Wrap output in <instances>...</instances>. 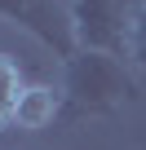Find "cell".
<instances>
[{
    "label": "cell",
    "instance_id": "1",
    "mask_svg": "<svg viewBox=\"0 0 146 150\" xmlns=\"http://www.w3.org/2000/svg\"><path fill=\"white\" fill-rule=\"evenodd\" d=\"M133 97H137V80L124 57L84 53V49L66 57V75H62V115L66 119H98V115L120 110Z\"/></svg>",
    "mask_w": 146,
    "mask_h": 150
},
{
    "label": "cell",
    "instance_id": "2",
    "mask_svg": "<svg viewBox=\"0 0 146 150\" xmlns=\"http://www.w3.org/2000/svg\"><path fill=\"white\" fill-rule=\"evenodd\" d=\"M71 35L75 49L84 53H111L128 62V27H133V9L128 0H71Z\"/></svg>",
    "mask_w": 146,
    "mask_h": 150
},
{
    "label": "cell",
    "instance_id": "3",
    "mask_svg": "<svg viewBox=\"0 0 146 150\" xmlns=\"http://www.w3.org/2000/svg\"><path fill=\"white\" fill-rule=\"evenodd\" d=\"M0 18L22 27L27 35H36L49 53H58L62 62L75 53V35H71V13L62 0H0Z\"/></svg>",
    "mask_w": 146,
    "mask_h": 150
},
{
    "label": "cell",
    "instance_id": "4",
    "mask_svg": "<svg viewBox=\"0 0 146 150\" xmlns=\"http://www.w3.org/2000/svg\"><path fill=\"white\" fill-rule=\"evenodd\" d=\"M62 115V88L53 84H27L18 93V106H14V124L36 132V128H49L53 119Z\"/></svg>",
    "mask_w": 146,
    "mask_h": 150
},
{
    "label": "cell",
    "instance_id": "5",
    "mask_svg": "<svg viewBox=\"0 0 146 150\" xmlns=\"http://www.w3.org/2000/svg\"><path fill=\"white\" fill-rule=\"evenodd\" d=\"M22 71L9 53H0V128L14 124V106H18V93H22Z\"/></svg>",
    "mask_w": 146,
    "mask_h": 150
},
{
    "label": "cell",
    "instance_id": "6",
    "mask_svg": "<svg viewBox=\"0 0 146 150\" xmlns=\"http://www.w3.org/2000/svg\"><path fill=\"white\" fill-rule=\"evenodd\" d=\"M128 62L146 71V0L133 5V27H128Z\"/></svg>",
    "mask_w": 146,
    "mask_h": 150
}]
</instances>
